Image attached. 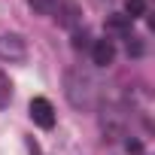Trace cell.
Returning a JSON list of instances; mask_svg holds the SVG:
<instances>
[{"instance_id": "1", "label": "cell", "mask_w": 155, "mask_h": 155, "mask_svg": "<svg viewBox=\"0 0 155 155\" xmlns=\"http://www.w3.org/2000/svg\"><path fill=\"white\" fill-rule=\"evenodd\" d=\"M64 94L73 107H85L88 104V79L76 70H67L64 73Z\"/></svg>"}, {"instance_id": "2", "label": "cell", "mask_w": 155, "mask_h": 155, "mask_svg": "<svg viewBox=\"0 0 155 155\" xmlns=\"http://www.w3.org/2000/svg\"><path fill=\"white\" fill-rule=\"evenodd\" d=\"M0 58L9 64H25L28 61V43L18 34H0Z\"/></svg>"}, {"instance_id": "3", "label": "cell", "mask_w": 155, "mask_h": 155, "mask_svg": "<svg viewBox=\"0 0 155 155\" xmlns=\"http://www.w3.org/2000/svg\"><path fill=\"white\" fill-rule=\"evenodd\" d=\"M52 12H58L55 18H58V25L67 28V31H76V28H79V21H82V12H79V6H76L73 0H61V3H55Z\"/></svg>"}, {"instance_id": "4", "label": "cell", "mask_w": 155, "mask_h": 155, "mask_svg": "<svg viewBox=\"0 0 155 155\" xmlns=\"http://www.w3.org/2000/svg\"><path fill=\"white\" fill-rule=\"evenodd\" d=\"M31 119L40 125V128H55V107H52V101H46V97H34L31 101Z\"/></svg>"}, {"instance_id": "5", "label": "cell", "mask_w": 155, "mask_h": 155, "mask_svg": "<svg viewBox=\"0 0 155 155\" xmlns=\"http://www.w3.org/2000/svg\"><path fill=\"white\" fill-rule=\"evenodd\" d=\"M91 61L97 64V67H110L113 61H116V46H113V40H94V46H91Z\"/></svg>"}, {"instance_id": "6", "label": "cell", "mask_w": 155, "mask_h": 155, "mask_svg": "<svg viewBox=\"0 0 155 155\" xmlns=\"http://www.w3.org/2000/svg\"><path fill=\"white\" fill-rule=\"evenodd\" d=\"M12 101V82H9V76L0 70V110H6Z\"/></svg>"}, {"instance_id": "7", "label": "cell", "mask_w": 155, "mask_h": 155, "mask_svg": "<svg viewBox=\"0 0 155 155\" xmlns=\"http://www.w3.org/2000/svg\"><path fill=\"white\" fill-rule=\"evenodd\" d=\"M146 12V3L143 0H125V18L131 21V18H140Z\"/></svg>"}, {"instance_id": "8", "label": "cell", "mask_w": 155, "mask_h": 155, "mask_svg": "<svg viewBox=\"0 0 155 155\" xmlns=\"http://www.w3.org/2000/svg\"><path fill=\"white\" fill-rule=\"evenodd\" d=\"M28 3L37 15H52V9H55V0H28Z\"/></svg>"}, {"instance_id": "9", "label": "cell", "mask_w": 155, "mask_h": 155, "mask_svg": "<svg viewBox=\"0 0 155 155\" xmlns=\"http://www.w3.org/2000/svg\"><path fill=\"white\" fill-rule=\"evenodd\" d=\"M85 40H88L85 31H79V28L73 31V49H85Z\"/></svg>"}, {"instance_id": "10", "label": "cell", "mask_w": 155, "mask_h": 155, "mask_svg": "<svg viewBox=\"0 0 155 155\" xmlns=\"http://www.w3.org/2000/svg\"><path fill=\"white\" fill-rule=\"evenodd\" d=\"M110 28H116V31H125V28H128V18H125V15H113V18H110Z\"/></svg>"}, {"instance_id": "11", "label": "cell", "mask_w": 155, "mask_h": 155, "mask_svg": "<svg viewBox=\"0 0 155 155\" xmlns=\"http://www.w3.org/2000/svg\"><path fill=\"white\" fill-rule=\"evenodd\" d=\"M128 52H131V55H143V46H140L137 37H128Z\"/></svg>"}, {"instance_id": "12", "label": "cell", "mask_w": 155, "mask_h": 155, "mask_svg": "<svg viewBox=\"0 0 155 155\" xmlns=\"http://www.w3.org/2000/svg\"><path fill=\"white\" fill-rule=\"evenodd\" d=\"M25 143H28V152H31V155H43V152H40V146L34 143V137H28Z\"/></svg>"}]
</instances>
